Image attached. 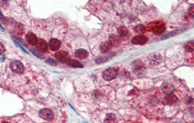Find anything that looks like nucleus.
Here are the masks:
<instances>
[{"label": "nucleus", "mask_w": 194, "mask_h": 123, "mask_svg": "<svg viewBox=\"0 0 194 123\" xmlns=\"http://www.w3.org/2000/svg\"><path fill=\"white\" fill-rule=\"evenodd\" d=\"M40 116L44 120H52L54 118V115L52 111L48 108H43L40 111Z\"/></svg>", "instance_id": "7ed1b4c3"}, {"label": "nucleus", "mask_w": 194, "mask_h": 123, "mask_svg": "<svg viewBox=\"0 0 194 123\" xmlns=\"http://www.w3.org/2000/svg\"><path fill=\"white\" fill-rule=\"evenodd\" d=\"M186 49L188 52H193V42L190 41L188 43L186 46Z\"/></svg>", "instance_id": "f3484780"}, {"label": "nucleus", "mask_w": 194, "mask_h": 123, "mask_svg": "<svg viewBox=\"0 0 194 123\" xmlns=\"http://www.w3.org/2000/svg\"><path fill=\"white\" fill-rule=\"evenodd\" d=\"M14 43H15V44H16L17 45H18V47H19V48H20V49H21L22 50H23V51L24 52H27L25 51V49H23V48L21 47V45H19V44H18V43H16V42H14Z\"/></svg>", "instance_id": "4be33fe9"}, {"label": "nucleus", "mask_w": 194, "mask_h": 123, "mask_svg": "<svg viewBox=\"0 0 194 123\" xmlns=\"http://www.w3.org/2000/svg\"><path fill=\"white\" fill-rule=\"evenodd\" d=\"M88 52L87 50H85V49H78L77 51L75 52V56L77 57L78 59H85L88 56Z\"/></svg>", "instance_id": "1a4fd4ad"}, {"label": "nucleus", "mask_w": 194, "mask_h": 123, "mask_svg": "<svg viewBox=\"0 0 194 123\" xmlns=\"http://www.w3.org/2000/svg\"><path fill=\"white\" fill-rule=\"evenodd\" d=\"M61 46V41L60 40L55 38H53L51 39L49 41V47L51 50L53 51H56V50H58L60 49Z\"/></svg>", "instance_id": "423d86ee"}, {"label": "nucleus", "mask_w": 194, "mask_h": 123, "mask_svg": "<svg viewBox=\"0 0 194 123\" xmlns=\"http://www.w3.org/2000/svg\"><path fill=\"white\" fill-rule=\"evenodd\" d=\"M166 28L165 26H164V24L162 23H157L155 25H154L152 28V32L155 34H161L163 32H164V31L165 30Z\"/></svg>", "instance_id": "0eeeda50"}, {"label": "nucleus", "mask_w": 194, "mask_h": 123, "mask_svg": "<svg viewBox=\"0 0 194 123\" xmlns=\"http://www.w3.org/2000/svg\"><path fill=\"white\" fill-rule=\"evenodd\" d=\"M26 39L29 44L31 45H36L38 43V38L33 33H29L26 36Z\"/></svg>", "instance_id": "6e6552de"}, {"label": "nucleus", "mask_w": 194, "mask_h": 123, "mask_svg": "<svg viewBox=\"0 0 194 123\" xmlns=\"http://www.w3.org/2000/svg\"><path fill=\"white\" fill-rule=\"evenodd\" d=\"M180 32H181L180 30H174V31H172V32H169L168 34H166V35H164L163 37H162V39H168V38L170 37H173V36H175V35L179 34L180 33Z\"/></svg>", "instance_id": "2eb2a0df"}, {"label": "nucleus", "mask_w": 194, "mask_h": 123, "mask_svg": "<svg viewBox=\"0 0 194 123\" xmlns=\"http://www.w3.org/2000/svg\"><path fill=\"white\" fill-rule=\"evenodd\" d=\"M115 117L114 115L113 114H109L107 115L106 118H105V122H114L115 120Z\"/></svg>", "instance_id": "a211bd4d"}, {"label": "nucleus", "mask_w": 194, "mask_h": 123, "mask_svg": "<svg viewBox=\"0 0 194 123\" xmlns=\"http://www.w3.org/2000/svg\"><path fill=\"white\" fill-rule=\"evenodd\" d=\"M5 49L4 45L2 44L1 43H0V55L3 54L5 52Z\"/></svg>", "instance_id": "aec40b11"}, {"label": "nucleus", "mask_w": 194, "mask_h": 123, "mask_svg": "<svg viewBox=\"0 0 194 123\" xmlns=\"http://www.w3.org/2000/svg\"><path fill=\"white\" fill-rule=\"evenodd\" d=\"M0 20H1V21H3L5 20L4 16L3 15V14L1 13V11H0Z\"/></svg>", "instance_id": "412c9836"}, {"label": "nucleus", "mask_w": 194, "mask_h": 123, "mask_svg": "<svg viewBox=\"0 0 194 123\" xmlns=\"http://www.w3.org/2000/svg\"><path fill=\"white\" fill-rule=\"evenodd\" d=\"M174 88L171 84H168V83H164L163 86V90L164 93H166L167 94L172 93V91H173Z\"/></svg>", "instance_id": "4468645a"}, {"label": "nucleus", "mask_w": 194, "mask_h": 123, "mask_svg": "<svg viewBox=\"0 0 194 123\" xmlns=\"http://www.w3.org/2000/svg\"><path fill=\"white\" fill-rule=\"evenodd\" d=\"M111 47H112V44L111 42L105 41L104 43H103L102 44L100 45V49L102 53H106L111 50Z\"/></svg>", "instance_id": "9b49d317"}, {"label": "nucleus", "mask_w": 194, "mask_h": 123, "mask_svg": "<svg viewBox=\"0 0 194 123\" xmlns=\"http://www.w3.org/2000/svg\"><path fill=\"white\" fill-rule=\"evenodd\" d=\"M148 41V37L143 35H139L133 38L131 42L134 45H144Z\"/></svg>", "instance_id": "39448f33"}, {"label": "nucleus", "mask_w": 194, "mask_h": 123, "mask_svg": "<svg viewBox=\"0 0 194 123\" xmlns=\"http://www.w3.org/2000/svg\"><path fill=\"white\" fill-rule=\"evenodd\" d=\"M37 45H38V47H37L38 49L40 50V52H45L47 51L48 45L45 41H44L43 39H40L39 41H38Z\"/></svg>", "instance_id": "9d476101"}, {"label": "nucleus", "mask_w": 194, "mask_h": 123, "mask_svg": "<svg viewBox=\"0 0 194 123\" xmlns=\"http://www.w3.org/2000/svg\"><path fill=\"white\" fill-rule=\"evenodd\" d=\"M55 57L58 61L63 62V63L67 62L69 59V55L68 53L65 51H62V50L56 52L55 54Z\"/></svg>", "instance_id": "20e7f679"}, {"label": "nucleus", "mask_w": 194, "mask_h": 123, "mask_svg": "<svg viewBox=\"0 0 194 123\" xmlns=\"http://www.w3.org/2000/svg\"><path fill=\"white\" fill-rule=\"evenodd\" d=\"M119 33L120 34V35L122 36V37H124V36H126L128 34V32H127V30L125 27H121L119 28Z\"/></svg>", "instance_id": "dca6fc26"}, {"label": "nucleus", "mask_w": 194, "mask_h": 123, "mask_svg": "<svg viewBox=\"0 0 194 123\" xmlns=\"http://www.w3.org/2000/svg\"><path fill=\"white\" fill-rule=\"evenodd\" d=\"M46 62H47V63H48L49 64H50V65H53V66H56V65H57V62L55 61V60L52 59H47Z\"/></svg>", "instance_id": "6ab92c4d"}, {"label": "nucleus", "mask_w": 194, "mask_h": 123, "mask_svg": "<svg viewBox=\"0 0 194 123\" xmlns=\"http://www.w3.org/2000/svg\"><path fill=\"white\" fill-rule=\"evenodd\" d=\"M67 64L73 68H83V65L80 62L74 59H69L67 61Z\"/></svg>", "instance_id": "f8f14e48"}, {"label": "nucleus", "mask_w": 194, "mask_h": 123, "mask_svg": "<svg viewBox=\"0 0 194 123\" xmlns=\"http://www.w3.org/2000/svg\"><path fill=\"white\" fill-rule=\"evenodd\" d=\"M102 76L105 81H111L117 76V71L114 68H109L104 71Z\"/></svg>", "instance_id": "f03ea898"}, {"label": "nucleus", "mask_w": 194, "mask_h": 123, "mask_svg": "<svg viewBox=\"0 0 194 123\" xmlns=\"http://www.w3.org/2000/svg\"><path fill=\"white\" fill-rule=\"evenodd\" d=\"M165 101H166V103L168 104H173V103H175L176 101H177V97L175 95H174V94L171 93H168V95L166 96Z\"/></svg>", "instance_id": "ddd939ff"}, {"label": "nucleus", "mask_w": 194, "mask_h": 123, "mask_svg": "<svg viewBox=\"0 0 194 123\" xmlns=\"http://www.w3.org/2000/svg\"><path fill=\"white\" fill-rule=\"evenodd\" d=\"M10 68L11 70L17 74H22L24 72V66L19 61H13L10 64Z\"/></svg>", "instance_id": "f257e3e1"}]
</instances>
